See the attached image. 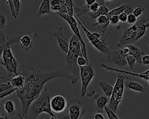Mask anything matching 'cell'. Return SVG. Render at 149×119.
I'll use <instances>...</instances> for the list:
<instances>
[{
  "mask_svg": "<svg viewBox=\"0 0 149 119\" xmlns=\"http://www.w3.org/2000/svg\"><path fill=\"white\" fill-rule=\"evenodd\" d=\"M24 76L22 87L16 90V96L20 99L22 105L23 116H27L31 103L40 94L44 85L48 80L57 78H66L73 82V76L65 64L58 69L51 72H41L40 70L30 71L23 68L21 72Z\"/></svg>",
  "mask_w": 149,
  "mask_h": 119,
  "instance_id": "cell-1",
  "label": "cell"
},
{
  "mask_svg": "<svg viewBox=\"0 0 149 119\" xmlns=\"http://www.w3.org/2000/svg\"><path fill=\"white\" fill-rule=\"evenodd\" d=\"M80 55H83L80 42L77 37L73 34L70 40L69 50L65 57L66 65L73 76L72 84H75L80 79V67L77 63V58Z\"/></svg>",
  "mask_w": 149,
  "mask_h": 119,
  "instance_id": "cell-2",
  "label": "cell"
},
{
  "mask_svg": "<svg viewBox=\"0 0 149 119\" xmlns=\"http://www.w3.org/2000/svg\"><path fill=\"white\" fill-rule=\"evenodd\" d=\"M43 113L56 118L51 108L50 96L47 88H44L38 97L31 103L27 116L28 119H36L38 116Z\"/></svg>",
  "mask_w": 149,
  "mask_h": 119,
  "instance_id": "cell-3",
  "label": "cell"
},
{
  "mask_svg": "<svg viewBox=\"0 0 149 119\" xmlns=\"http://www.w3.org/2000/svg\"><path fill=\"white\" fill-rule=\"evenodd\" d=\"M73 16L81 27L82 30H83L84 34L87 38V40L91 44V45L99 51H100L102 54L107 55L111 50L108 47L105 37H104V34L99 33L97 32H91L84 25V24L74 13Z\"/></svg>",
  "mask_w": 149,
  "mask_h": 119,
  "instance_id": "cell-4",
  "label": "cell"
},
{
  "mask_svg": "<svg viewBox=\"0 0 149 119\" xmlns=\"http://www.w3.org/2000/svg\"><path fill=\"white\" fill-rule=\"evenodd\" d=\"M128 79L127 74L119 72L117 74V78L111 95L110 100L108 107L113 111L116 112L119 104H120L124 93V80Z\"/></svg>",
  "mask_w": 149,
  "mask_h": 119,
  "instance_id": "cell-5",
  "label": "cell"
},
{
  "mask_svg": "<svg viewBox=\"0 0 149 119\" xmlns=\"http://www.w3.org/2000/svg\"><path fill=\"white\" fill-rule=\"evenodd\" d=\"M147 22H148V19L145 17H141L137 19L135 24L126 28L120 37V38L117 43V46L120 47L122 46L130 44L136 41V38L140 24Z\"/></svg>",
  "mask_w": 149,
  "mask_h": 119,
  "instance_id": "cell-6",
  "label": "cell"
},
{
  "mask_svg": "<svg viewBox=\"0 0 149 119\" xmlns=\"http://www.w3.org/2000/svg\"><path fill=\"white\" fill-rule=\"evenodd\" d=\"M64 111V119H81L86 113V109L79 99L73 98L68 103Z\"/></svg>",
  "mask_w": 149,
  "mask_h": 119,
  "instance_id": "cell-7",
  "label": "cell"
},
{
  "mask_svg": "<svg viewBox=\"0 0 149 119\" xmlns=\"http://www.w3.org/2000/svg\"><path fill=\"white\" fill-rule=\"evenodd\" d=\"M10 45V44H7L2 51L3 61L1 62V64L5 67L9 75H10L12 74L17 75L18 74L17 71V62L13 55Z\"/></svg>",
  "mask_w": 149,
  "mask_h": 119,
  "instance_id": "cell-8",
  "label": "cell"
},
{
  "mask_svg": "<svg viewBox=\"0 0 149 119\" xmlns=\"http://www.w3.org/2000/svg\"><path fill=\"white\" fill-rule=\"evenodd\" d=\"M58 15L61 17L62 19H63L69 25L71 30L73 32V34L77 37V38L79 40L80 44V48H81V51L83 54V56L87 60L88 57L87 55V50H86V46L82 39L79 29L77 26V22L74 16H70L67 13H58Z\"/></svg>",
  "mask_w": 149,
  "mask_h": 119,
  "instance_id": "cell-9",
  "label": "cell"
},
{
  "mask_svg": "<svg viewBox=\"0 0 149 119\" xmlns=\"http://www.w3.org/2000/svg\"><path fill=\"white\" fill-rule=\"evenodd\" d=\"M95 73L90 64L80 66V78L81 80V96H84L87 94V88L89 83L94 78Z\"/></svg>",
  "mask_w": 149,
  "mask_h": 119,
  "instance_id": "cell-10",
  "label": "cell"
},
{
  "mask_svg": "<svg viewBox=\"0 0 149 119\" xmlns=\"http://www.w3.org/2000/svg\"><path fill=\"white\" fill-rule=\"evenodd\" d=\"M66 99L62 95H56L50 99V106L52 111L55 113L63 112L67 106Z\"/></svg>",
  "mask_w": 149,
  "mask_h": 119,
  "instance_id": "cell-11",
  "label": "cell"
},
{
  "mask_svg": "<svg viewBox=\"0 0 149 119\" xmlns=\"http://www.w3.org/2000/svg\"><path fill=\"white\" fill-rule=\"evenodd\" d=\"M107 55L108 61L114 65L122 68L127 65L126 57L123 55L119 50L110 51Z\"/></svg>",
  "mask_w": 149,
  "mask_h": 119,
  "instance_id": "cell-12",
  "label": "cell"
},
{
  "mask_svg": "<svg viewBox=\"0 0 149 119\" xmlns=\"http://www.w3.org/2000/svg\"><path fill=\"white\" fill-rule=\"evenodd\" d=\"M52 34L57 39L58 44L61 50L65 54H67L69 50V42L63 34V27L62 26L58 27L57 30L54 31Z\"/></svg>",
  "mask_w": 149,
  "mask_h": 119,
  "instance_id": "cell-13",
  "label": "cell"
},
{
  "mask_svg": "<svg viewBox=\"0 0 149 119\" xmlns=\"http://www.w3.org/2000/svg\"><path fill=\"white\" fill-rule=\"evenodd\" d=\"M20 37L17 35L6 36L3 32L0 31V57L5 46L8 44H12L19 41Z\"/></svg>",
  "mask_w": 149,
  "mask_h": 119,
  "instance_id": "cell-14",
  "label": "cell"
},
{
  "mask_svg": "<svg viewBox=\"0 0 149 119\" xmlns=\"http://www.w3.org/2000/svg\"><path fill=\"white\" fill-rule=\"evenodd\" d=\"M50 5L51 11L54 13H67L65 0H51Z\"/></svg>",
  "mask_w": 149,
  "mask_h": 119,
  "instance_id": "cell-15",
  "label": "cell"
},
{
  "mask_svg": "<svg viewBox=\"0 0 149 119\" xmlns=\"http://www.w3.org/2000/svg\"><path fill=\"white\" fill-rule=\"evenodd\" d=\"M94 96L95 99V108L98 113H102L104 107L107 106L108 102V100L106 97L101 96L99 94H94Z\"/></svg>",
  "mask_w": 149,
  "mask_h": 119,
  "instance_id": "cell-16",
  "label": "cell"
},
{
  "mask_svg": "<svg viewBox=\"0 0 149 119\" xmlns=\"http://www.w3.org/2000/svg\"><path fill=\"white\" fill-rule=\"evenodd\" d=\"M126 46L129 50V55H130L134 57L136 60V62H137L138 63L141 64V57H142V55H145L144 52L141 49H140L137 47L133 44H127Z\"/></svg>",
  "mask_w": 149,
  "mask_h": 119,
  "instance_id": "cell-17",
  "label": "cell"
},
{
  "mask_svg": "<svg viewBox=\"0 0 149 119\" xmlns=\"http://www.w3.org/2000/svg\"><path fill=\"white\" fill-rule=\"evenodd\" d=\"M96 25V26L100 30L102 33H104L108 29V26L109 24V19L107 15H101L96 19V22L93 25Z\"/></svg>",
  "mask_w": 149,
  "mask_h": 119,
  "instance_id": "cell-18",
  "label": "cell"
},
{
  "mask_svg": "<svg viewBox=\"0 0 149 119\" xmlns=\"http://www.w3.org/2000/svg\"><path fill=\"white\" fill-rule=\"evenodd\" d=\"M4 78L9 80L11 85H12V86L15 88H16V89L22 87L24 83V76L22 73L16 75L14 77H13L10 79L6 78Z\"/></svg>",
  "mask_w": 149,
  "mask_h": 119,
  "instance_id": "cell-19",
  "label": "cell"
},
{
  "mask_svg": "<svg viewBox=\"0 0 149 119\" xmlns=\"http://www.w3.org/2000/svg\"><path fill=\"white\" fill-rule=\"evenodd\" d=\"M124 85L125 87H126V88H128L134 91L139 92L141 93H143L145 91V88L143 85L137 82L128 80V79H125Z\"/></svg>",
  "mask_w": 149,
  "mask_h": 119,
  "instance_id": "cell-20",
  "label": "cell"
},
{
  "mask_svg": "<svg viewBox=\"0 0 149 119\" xmlns=\"http://www.w3.org/2000/svg\"><path fill=\"white\" fill-rule=\"evenodd\" d=\"M51 5H50V1L49 0H43L39 7V9L36 12V15L37 17H40V16L47 14L51 13Z\"/></svg>",
  "mask_w": 149,
  "mask_h": 119,
  "instance_id": "cell-21",
  "label": "cell"
},
{
  "mask_svg": "<svg viewBox=\"0 0 149 119\" xmlns=\"http://www.w3.org/2000/svg\"><path fill=\"white\" fill-rule=\"evenodd\" d=\"M19 42L22 49L25 51L29 50L33 46V41L32 38L29 35H24L20 37Z\"/></svg>",
  "mask_w": 149,
  "mask_h": 119,
  "instance_id": "cell-22",
  "label": "cell"
},
{
  "mask_svg": "<svg viewBox=\"0 0 149 119\" xmlns=\"http://www.w3.org/2000/svg\"><path fill=\"white\" fill-rule=\"evenodd\" d=\"M109 12V9L105 5H100L99 9L95 12H89L88 15L90 16L91 19H96L98 16L101 15H107Z\"/></svg>",
  "mask_w": 149,
  "mask_h": 119,
  "instance_id": "cell-23",
  "label": "cell"
},
{
  "mask_svg": "<svg viewBox=\"0 0 149 119\" xmlns=\"http://www.w3.org/2000/svg\"><path fill=\"white\" fill-rule=\"evenodd\" d=\"M98 85H99L100 87L102 89V90H103V92H104L105 94L107 96H108V97L111 96V95L112 93L113 88V86L109 85L108 83L104 82V80L100 81L98 83Z\"/></svg>",
  "mask_w": 149,
  "mask_h": 119,
  "instance_id": "cell-24",
  "label": "cell"
},
{
  "mask_svg": "<svg viewBox=\"0 0 149 119\" xmlns=\"http://www.w3.org/2000/svg\"><path fill=\"white\" fill-rule=\"evenodd\" d=\"M4 109L9 116H13L16 113L14 103L10 100H6L4 103Z\"/></svg>",
  "mask_w": 149,
  "mask_h": 119,
  "instance_id": "cell-25",
  "label": "cell"
},
{
  "mask_svg": "<svg viewBox=\"0 0 149 119\" xmlns=\"http://www.w3.org/2000/svg\"><path fill=\"white\" fill-rule=\"evenodd\" d=\"M148 27H149V22H148L140 24L139 30H138V32H137V33L136 40H139L140 38H141L142 37H143L144 36V34L146 33L147 28Z\"/></svg>",
  "mask_w": 149,
  "mask_h": 119,
  "instance_id": "cell-26",
  "label": "cell"
},
{
  "mask_svg": "<svg viewBox=\"0 0 149 119\" xmlns=\"http://www.w3.org/2000/svg\"><path fill=\"white\" fill-rule=\"evenodd\" d=\"M126 6H127V5H121V6H120L119 7L114 8V9L109 10V12L107 15V16L108 17V19H109L112 16L119 15L121 12L124 11V10L126 8Z\"/></svg>",
  "mask_w": 149,
  "mask_h": 119,
  "instance_id": "cell-27",
  "label": "cell"
},
{
  "mask_svg": "<svg viewBox=\"0 0 149 119\" xmlns=\"http://www.w3.org/2000/svg\"><path fill=\"white\" fill-rule=\"evenodd\" d=\"M65 4L67 9V14L70 16H74V4L72 0H65Z\"/></svg>",
  "mask_w": 149,
  "mask_h": 119,
  "instance_id": "cell-28",
  "label": "cell"
},
{
  "mask_svg": "<svg viewBox=\"0 0 149 119\" xmlns=\"http://www.w3.org/2000/svg\"><path fill=\"white\" fill-rule=\"evenodd\" d=\"M144 11V8L142 5H139L133 10V13H132L136 18H139L143 14Z\"/></svg>",
  "mask_w": 149,
  "mask_h": 119,
  "instance_id": "cell-29",
  "label": "cell"
},
{
  "mask_svg": "<svg viewBox=\"0 0 149 119\" xmlns=\"http://www.w3.org/2000/svg\"><path fill=\"white\" fill-rule=\"evenodd\" d=\"M104 109L105 110V111L109 119H119L118 117L115 114V112L110 109L108 106H105Z\"/></svg>",
  "mask_w": 149,
  "mask_h": 119,
  "instance_id": "cell-30",
  "label": "cell"
},
{
  "mask_svg": "<svg viewBox=\"0 0 149 119\" xmlns=\"http://www.w3.org/2000/svg\"><path fill=\"white\" fill-rule=\"evenodd\" d=\"M126 62H127V65H128L129 68L131 69H132L133 68V67L134 66L136 62V58L134 57H133L132 55H127V56H126Z\"/></svg>",
  "mask_w": 149,
  "mask_h": 119,
  "instance_id": "cell-31",
  "label": "cell"
},
{
  "mask_svg": "<svg viewBox=\"0 0 149 119\" xmlns=\"http://www.w3.org/2000/svg\"><path fill=\"white\" fill-rule=\"evenodd\" d=\"M77 65L80 66H83L89 64L88 60H86L83 55H80L77 58Z\"/></svg>",
  "mask_w": 149,
  "mask_h": 119,
  "instance_id": "cell-32",
  "label": "cell"
},
{
  "mask_svg": "<svg viewBox=\"0 0 149 119\" xmlns=\"http://www.w3.org/2000/svg\"><path fill=\"white\" fill-rule=\"evenodd\" d=\"M13 88V87L12 86L9 80L6 83H0V93L6 90L12 89Z\"/></svg>",
  "mask_w": 149,
  "mask_h": 119,
  "instance_id": "cell-33",
  "label": "cell"
},
{
  "mask_svg": "<svg viewBox=\"0 0 149 119\" xmlns=\"http://www.w3.org/2000/svg\"><path fill=\"white\" fill-rule=\"evenodd\" d=\"M6 24V18L5 14L0 12V29L5 28Z\"/></svg>",
  "mask_w": 149,
  "mask_h": 119,
  "instance_id": "cell-34",
  "label": "cell"
},
{
  "mask_svg": "<svg viewBox=\"0 0 149 119\" xmlns=\"http://www.w3.org/2000/svg\"><path fill=\"white\" fill-rule=\"evenodd\" d=\"M12 2H13L16 16V17H17L19 13L20 9V5H21L20 0H12Z\"/></svg>",
  "mask_w": 149,
  "mask_h": 119,
  "instance_id": "cell-35",
  "label": "cell"
},
{
  "mask_svg": "<svg viewBox=\"0 0 149 119\" xmlns=\"http://www.w3.org/2000/svg\"><path fill=\"white\" fill-rule=\"evenodd\" d=\"M16 88H13L12 89H8V90H6L2 92V93H0V99H2L3 97L11 94L14 91H16Z\"/></svg>",
  "mask_w": 149,
  "mask_h": 119,
  "instance_id": "cell-36",
  "label": "cell"
},
{
  "mask_svg": "<svg viewBox=\"0 0 149 119\" xmlns=\"http://www.w3.org/2000/svg\"><path fill=\"white\" fill-rule=\"evenodd\" d=\"M137 20V18H136L133 13H130L127 15V22L129 24H134L136 23Z\"/></svg>",
  "mask_w": 149,
  "mask_h": 119,
  "instance_id": "cell-37",
  "label": "cell"
},
{
  "mask_svg": "<svg viewBox=\"0 0 149 119\" xmlns=\"http://www.w3.org/2000/svg\"><path fill=\"white\" fill-rule=\"evenodd\" d=\"M109 24L112 26H116L119 23L118 15H114L111 16L109 19Z\"/></svg>",
  "mask_w": 149,
  "mask_h": 119,
  "instance_id": "cell-38",
  "label": "cell"
},
{
  "mask_svg": "<svg viewBox=\"0 0 149 119\" xmlns=\"http://www.w3.org/2000/svg\"><path fill=\"white\" fill-rule=\"evenodd\" d=\"M6 3L9 6V8H10V12H11V14H12V16L14 18H17V17L16 16V14H15V9H14V6H13L12 0H6Z\"/></svg>",
  "mask_w": 149,
  "mask_h": 119,
  "instance_id": "cell-39",
  "label": "cell"
},
{
  "mask_svg": "<svg viewBox=\"0 0 149 119\" xmlns=\"http://www.w3.org/2000/svg\"><path fill=\"white\" fill-rule=\"evenodd\" d=\"M100 6V4L97 2H95L89 6V10L90 12H95L96 11L98 10Z\"/></svg>",
  "mask_w": 149,
  "mask_h": 119,
  "instance_id": "cell-40",
  "label": "cell"
},
{
  "mask_svg": "<svg viewBox=\"0 0 149 119\" xmlns=\"http://www.w3.org/2000/svg\"><path fill=\"white\" fill-rule=\"evenodd\" d=\"M119 22L122 23H126L127 22V15L125 12H121L119 15Z\"/></svg>",
  "mask_w": 149,
  "mask_h": 119,
  "instance_id": "cell-41",
  "label": "cell"
},
{
  "mask_svg": "<svg viewBox=\"0 0 149 119\" xmlns=\"http://www.w3.org/2000/svg\"><path fill=\"white\" fill-rule=\"evenodd\" d=\"M141 64L146 65H149V54L144 55L141 57Z\"/></svg>",
  "mask_w": 149,
  "mask_h": 119,
  "instance_id": "cell-42",
  "label": "cell"
},
{
  "mask_svg": "<svg viewBox=\"0 0 149 119\" xmlns=\"http://www.w3.org/2000/svg\"><path fill=\"white\" fill-rule=\"evenodd\" d=\"M93 119H106V118H105V117L102 114V113H97L94 115Z\"/></svg>",
  "mask_w": 149,
  "mask_h": 119,
  "instance_id": "cell-43",
  "label": "cell"
},
{
  "mask_svg": "<svg viewBox=\"0 0 149 119\" xmlns=\"http://www.w3.org/2000/svg\"><path fill=\"white\" fill-rule=\"evenodd\" d=\"M133 9L131 7L127 6L123 12H125L128 15H129V14L133 13Z\"/></svg>",
  "mask_w": 149,
  "mask_h": 119,
  "instance_id": "cell-44",
  "label": "cell"
},
{
  "mask_svg": "<svg viewBox=\"0 0 149 119\" xmlns=\"http://www.w3.org/2000/svg\"><path fill=\"white\" fill-rule=\"evenodd\" d=\"M95 2L96 0H85V4L88 6H90Z\"/></svg>",
  "mask_w": 149,
  "mask_h": 119,
  "instance_id": "cell-45",
  "label": "cell"
},
{
  "mask_svg": "<svg viewBox=\"0 0 149 119\" xmlns=\"http://www.w3.org/2000/svg\"><path fill=\"white\" fill-rule=\"evenodd\" d=\"M16 119H25L24 118V116L22 115V113H16Z\"/></svg>",
  "mask_w": 149,
  "mask_h": 119,
  "instance_id": "cell-46",
  "label": "cell"
},
{
  "mask_svg": "<svg viewBox=\"0 0 149 119\" xmlns=\"http://www.w3.org/2000/svg\"><path fill=\"white\" fill-rule=\"evenodd\" d=\"M96 2H98L100 5H105V2H104V0H96Z\"/></svg>",
  "mask_w": 149,
  "mask_h": 119,
  "instance_id": "cell-47",
  "label": "cell"
},
{
  "mask_svg": "<svg viewBox=\"0 0 149 119\" xmlns=\"http://www.w3.org/2000/svg\"><path fill=\"white\" fill-rule=\"evenodd\" d=\"M143 75H147V76H149V69L143 72H141Z\"/></svg>",
  "mask_w": 149,
  "mask_h": 119,
  "instance_id": "cell-48",
  "label": "cell"
},
{
  "mask_svg": "<svg viewBox=\"0 0 149 119\" xmlns=\"http://www.w3.org/2000/svg\"><path fill=\"white\" fill-rule=\"evenodd\" d=\"M113 0H104V2H105V4H108L109 2L113 1Z\"/></svg>",
  "mask_w": 149,
  "mask_h": 119,
  "instance_id": "cell-49",
  "label": "cell"
},
{
  "mask_svg": "<svg viewBox=\"0 0 149 119\" xmlns=\"http://www.w3.org/2000/svg\"><path fill=\"white\" fill-rule=\"evenodd\" d=\"M0 119H8V117H0Z\"/></svg>",
  "mask_w": 149,
  "mask_h": 119,
  "instance_id": "cell-50",
  "label": "cell"
},
{
  "mask_svg": "<svg viewBox=\"0 0 149 119\" xmlns=\"http://www.w3.org/2000/svg\"><path fill=\"white\" fill-rule=\"evenodd\" d=\"M0 117H1V116H0Z\"/></svg>",
  "mask_w": 149,
  "mask_h": 119,
  "instance_id": "cell-51",
  "label": "cell"
}]
</instances>
